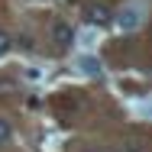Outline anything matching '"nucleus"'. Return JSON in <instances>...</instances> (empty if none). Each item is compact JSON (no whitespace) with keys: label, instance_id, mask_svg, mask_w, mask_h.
Listing matches in <instances>:
<instances>
[{"label":"nucleus","instance_id":"obj_5","mask_svg":"<svg viewBox=\"0 0 152 152\" xmlns=\"http://www.w3.org/2000/svg\"><path fill=\"white\" fill-rule=\"evenodd\" d=\"M10 45H13V39H10L7 32H0V55H3V52H10Z\"/></svg>","mask_w":152,"mask_h":152},{"label":"nucleus","instance_id":"obj_7","mask_svg":"<svg viewBox=\"0 0 152 152\" xmlns=\"http://www.w3.org/2000/svg\"><path fill=\"white\" fill-rule=\"evenodd\" d=\"M84 152H107V149H100V146H88Z\"/></svg>","mask_w":152,"mask_h":152},{"label":"nucleus","instance_id":"obj_1","mask_svg":"<svg viewBox=\"0 0 152 152\" xmlns=\"http://www.w3.org/2000/svg\"><path fill=\"white\" fill-rule=\"evenodd\" d=\"M52 39H55V45L65 49V45H71V39H75V32L68 23H52Z\"/></svg>","mask_w":152,"mask_h":152},{"label":"nucleus","instance_id":"obj_2","mask_svg":"<svg viewBox=\"0 0 152 152\" xmlns=\"http://www.w3.org/2000/svg\"><path fill=\"white\" fill-rule=\"evenodd\" d=\"M120 26H123V29H133V26H139V13H136V10H126V13L120 16Z\"/></svg>","mask_w":152,"mask_h":152},{"label":"nucleus","instance_id":"obj_4","mask_svg":"<svg viewBox=\"0 0 152 152\" xmlns=\"http://www.w3.org/2000/svg\"><path fill=\"white\" fill-rule=\"evenodd\" d=\"M81 71H84V75H100V65L94 58H81Z\"/></svg>","mask_w":152,"mask_h":152},{"label":"nucleus","instance_id":"obj_3","mask_svg":"<svg viewBox=\"0 0 152 152\" xmlns=\"http://www.w3.org/2000/svg\"><path fill=\"white\" fill-rule=\"evenodd\" d=\"M91 23H100V26L110 23V10H107V7H94L91 10Z\"/></svg>","mask_w":152,"mask_h":152},{"label":"nucleus","instance_id":"obj_6","mask_svg":"<svg viewBox=\"0 0 152 152\" xmlns=\"http://www.w3.org/2000/svg\"><path fill=\"white\" fill-rule=\"evenodd\" d=\"M7 139H10V123L0 120V142H7Z\"/></svg>","mask_w":152,"mask_h":152}]
</instances>
